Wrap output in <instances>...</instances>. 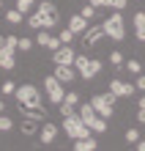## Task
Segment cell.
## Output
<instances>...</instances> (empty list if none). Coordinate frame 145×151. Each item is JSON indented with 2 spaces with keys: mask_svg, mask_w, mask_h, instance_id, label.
I'll use <instances>...</instances> for the list:
<instances>
[{
  "mask_svg": "<svg viewBox=\"0 0 145 151\" xmlns=\"http://www.w3.org/2000/svg\"><path fill=\"white\" fill-rule=\"evenodd\" d=\"M110 63H112V66H123V55H121L118 50H115V52H110Z\"/></svg>",
  "mask_w": 145,
  "mask_h": 151,
  "instance_id": "cell-34",
  "label": "cell"
},
{
  "mask_svg": "<svg viewBox=\"0 0 145 151\" xmlns=\"http://www.w3.org/2000/svg\"><path fill=\"white\" fill-rule=\"evenodd\" d=\"M74 58H77V52H74L71 44H60V50L52 52V60L60 63V66H74Z\"/></svg>",
  "mask_w": 145,
  "mask_h": 151,
  "instance_id": "cell-9",
  "label": "cell"
},
{
  "mask_svg": "<svg viewBox=\"0 0 145 151\" xmlns=\"http://www.w3.org/2000/svg\"><path fill=\"white\" fill-rule=\"evenodd\" d=\"M126 3H129V0H107V6H110V8H115V11H123V8H126Z\"/></svg>",
  "mask_w": 145,
  "mask_h": 151,
  "instance_id": "cell-33",
  "label": "cell"
},
{
  "mask_svg": "<svg viewBox=\"0 0 145 151\" xmlns=\"http://www.w3.org/2000/svg\"><path fill=\"white\" fill-rule=\"evenodd\" d=\"M16 44H19V36H14V33H8V36H6V44H3V47H8V50H14V52H16Z\"/></svg>",
  "mask_w": 145,
  "mask_h": 151,
  "instance_id": "cell-27",
  "label": "cell"
},
{
  "mask_svg": "<svg viewBox=\"0 0 145 151\" xmlns=\"http://www.w3.org/2000/svg\"><path fill=\"white\" fill-rule=\"evenodd\" d=\"M74 69H77V74L82 77V80H93L99 72L104 69V63L99 58H88V55H77L74 58Z\"/></svg>",
  "mask_w": 145,
  "mask_h": 151,
  "instance_id": "cell-4",
  "label": "cell"
},
{
  "mask_svg": "<svg viewBox=\"0 0 145 151\" xmlns=\"http://www.w3.org/2000/svg\"><path fill=\"white\" fill-rule=\"evenodd\" d=\"M28 19V25L33 30H41V28H47V30H52L58 25V14H52V17H47V14H39V11H33V14H28L25 17Z\"/></svg>",
  "mask_w": 145,
  "mask_h": 151,
  "instance_id": "cell-8",
  "label": "cell"
},
{
  "mask_svg": "<svg viewBox=\"0 0 145 151\" xmlns=\"http://www.w3.org/2000/svg\"><path fill=\"white\" fill-rule=\"evenodd\" d=\"M3 44H6V36H0V47H3Z\"/></svg>",
  "mask_w": 145,
  "mask_h": 151,
  "instance_id": "cell-41",
  "label": "cell"
},
{
  "mask_svg": "<svg viewBox=\"0 0 145 151\" xmlns=\"http://www.w3.org/2000/svg\"><path fill=\"white\" fill-rule=\"evenodd\" d=\"M134 88H137V91H142V93H145V77H142V74H140L137 80H134Z\"/></svg>",
  "mask_w": 145,
  "mask_h": 151,
  "instance_id": "cell-35",
  "label": "cell"
},
{
  "mask_svg": "<svg viewBox=\"0 0 145 151\" xmlns=\"http://www.w3.org/2000/svg\"><path fill=\"white\" fill-rule=\"evenodd\" d=\"M0 91H3L6 96H14V93H16V85L11 83V80H6V83H3V88H0Z\"/></svg>",
  "mask_w": 145,
  "mask_h": 151,
  "instance_id": "cell-30",
  "label": "cell"
},
{
  "mask_svg": "<svg viewBox=\"0 0 145 151\" xmlns=\"http://www.w3.org/2000/svg\"><path fill=\"white\" fill-rule=\"evenodd\" d=\"M44 93H47V99H49L52 104H60L63 96H66V91H63V83H60L55 74L44 77Z\"/></svg>",
  "mask_w": 145,
  "mask_h": 151,
  "instance_id": "cell-7",
  "label": "cell"
},
{
  "mask_svg": "<svg viewBox=\"0 0 145 151\" xmlns=\"http://www.w3.org/2000/svg\"><path fill=\"white\" fill-rule=\"evenodd\" d=\"M134 30H137V41L145 44V11L134 14Z\"/></svg>",
  "mask_w": 145,
  "mask_h": 151,
  "instance_id": "cell-18",
  "label": "cell"
},
{
  "mask_svg": "<svg viewBox=\"0 0 145 151\" xmlns=\"http://www.w3.org/2000/svg\"><path fill=\"white\" fill-rule=\"evenodd\" d=\"M101 39H104V28H101V25L88 28V33H85V47H93V44H99Z\"/></svg>",
  "mask_w": 145,
  "mask_h": 151,
  "instance_id": "cell-15",
  "label": "cell"
},
{
  "mask_svg": "<svg viewBox=\"0 0 145 151\" xmlns=\"http://www.w3.org/2000/svg\"><path fill=\"white\" fill-rule=\"evenodd\" d=\"M63 102H69V104H74V107H77V104H79V102H82V96H79L77 91H69L66 96H63Z\"/></svg>",
  "mask_w": 145,
  "mask_h": 151,
  "instance_id": "cell-25",
  "label": "cell"
},
{
  "mask_svg": "<svg viewBox=\"0 0 145 151\" xmlns=\"http://www.w3.org/2000/svg\"><path fill=\"white\" fill-rule=\"evenodd\" d=\"M74 72H77L74 66H60V63H55V77L60 80L63 85H69V83H74Z\"/></svg>",
  "mask_w": 145,
  "mask_h": 151,
  "instance_id": "cell-14",
  "label": "cell"
},
{
  "mask_svg": "<svg viewBox=\"0 0 145 151\" xmlns=\"http://www.w3.org/2000/svg\"><path fill=\"white\" fill-rule=\"evenodd\" d=\"M101 28H104V36L112 39V41H123L126 39V22H123L121 11H115L112 17H107V19L101 22Z\"/></svg>",
  "mask_w": 145,
  "mask_h": 151,
  "instance_id": "cell-5",
  "label": "cell"
},
{
  "mask_svg": "<svg viewBox=\"0 0 145 151\" xmlns=\"http://www.w3.org/2000/svg\"><path fill=\"white\" fill-rule=\"evenodd\" d=\"M55 137H58V127L52 121H44V127L39 132V140H41V146H49V143H55Z\"/></svg>",
  "mask_w": 145,
  "mask_h": 151,
  "instance_id": "cell-12",
  "label": "cell"
},
{
  "mask_svg": "<svg viewBox=\"0 0 145 151\" xmlns=\"http://www.w3.org/2000/svg\"><path fill=\"white\" fill-rule=\"evenodd\" d=\"M36 6V0H16V11H22L25 17L30 14V8Z\"/></svg>",
  "mask_w": 145,
  "mask_h": 151,
  "instance_id": "cell-21",
  "label": "cell"
},
{
  "mask_svg": "<svg viewBox=\"0 0 145 151\" xmlns=\"http://www.w3.org/2000/svg\"><path fill=\"white\" fill-rule=\"evenodd\" d=\"M137 121H140V124H145V107H140V110H137Z\"/></svg>",
  "mask_w": 145,
  "mask_h": 151,
  "instance_id": "cell-36",
  "label": "cell"
},
{
  "mask_svg": "<svg viewBox=\"0 0 145 151\" xmlns=\"http://www.w3.org/2000/svg\"><path fill=\"white\" fill-rule=\"evenodd\" d=\"M134 146H137L140 151H145V137H140V140H137V143H134Z\"/></svg>",
  "mask_w": 145,
  "mask_h": 151,
  "instance_id": "cell-38",
  "label": "cell"
},
{
  "mask_svg": "<svg viewBox=\"0 0 145 151\" xmlns=\"http://www.w3.org/2000/svg\"><path fill=\"white\" fill-rule=\"evenodd\" d=\"M58 39H60L63 44H71V41H74V30H69V28H63V30L58 33Z\"/></svg>",
  "mask_w": 145,
  "mask_h": 151,
  "instance_id": "cell-26",
  "label": "cell"
},
{
  "mask_svg": "<svg viewBox=\"0 0 145 151\" xmlns=\"http://www.w3.org/2000/svg\"><path fill=\"white\" fill-rule=\"evenodd\" d=\"M110 91L115 96H121V99H126V96H131V93H137V88H134V83H126V80H110Z\"/></svg>",
  "mask_w": 145,
  "mask_h": 151,
  "instance_id": "cell-11",
  "label": "cell"
},
{
  "mask_svg": "<svg viewBox=\"0 0 145 151\" xmlns=\"http://www.w3.org/2000/svg\"><path fill=\"white\" fill-rule=\"evenodd\" d=\"M140 107H145V96H140Z\"/></svg>",
  "mask_w": 145,
  "mask_h": 151,
  "instance_id": "cell-39",
  "label": "cell"
},
{
  "mask_svg": "<svg viewBox=\"0 0 145 151\" xmlns=\"http://www.w3.org/2000/svg\"><path fill=\"white\" fill-rule=\"evenodd\" d=\"M11 129H14V121L8 118V115L0 113V132H11Z\"/></svg>",
  "mask_w": 145,
  "mask_h": 151,
  "instance_id": "cell-24",
  "label": "cell"
},
{
  "mask_svg": "<svg viewBox=\"0 0 145 151\" xmlns=\"http://www.w3.org/2000/svg\"><path fill=\"white\" fill-rule=\"evenodd\" d=\"M36 44H39V47H47L49 52H55V50H60V44H63V41H60L58 36H52L47 28H41V30H39V36H36Z\"/></svg>",
  "mask_w": 145,
  "mask_h": 151,
  "instance_id": "cell-10",
  "label": "cell"
},
{
  "mask_svg": "<svg viewBox=\"0 0 145 151\" xmlns=\"http://www.w3.org/2000/svg\"><path fill=\"white\" fill-rule=\"evenodd\" d=\"M69 30H74V33L88 30V19H85L82 14H71V17H69Z\"/></svg>",
  "mask_w": 145,
  "mask_h": 151,
  "instance_id": "cell-16",
  "label": "cell"
},
{
  "mask_svg": "<svg viewBox=\"0 0 145 151\" xmlns=\"http://www.w3.org/2000/svg\"><path fill=\"white\" fill-rule=\"evenodd\" d=\"M88 3H90V6H96V8H99V6H107V0H88Z\"/></svg>",
  "mask_w": 145,
  "mask_h": 151,
  "instance_id": "cell-37",
  "label": "cell"
},
{
  "mask_svg": "<svg viewBox=\"0 0 145 151\" xmlns=\"http://www.w3.org/2000/svg\"><path fill=\"white\" fill-rule=\"evenodd\" d=\"M140 140V129H126V143H137Z\"/></svg>",
  "mask_w": 145,
  "mask_h": 151,
  "instance_id": "cell-32",
  "label": "cell"
},
{
  "mask_svg": "<svg viewBox=\"0 0 145 151\" xmlns=\"http://www.w3.org/2000/svg\"><path fill=\"white\" fill-rule=\"evenodd\" d=\"M6 22L8 25H19V22H25V14L16 11V8H14V11H6Z\"/></svg>",
  "mask_w": 145,
  "mask_h": 151,
  "instance_id": "cell-20",
  "label": "cell"
},
{
  "mask_svg": "<svg viewBox=\"0 0 145 151\" xmlns=\"http://www.w3.org/2000/svg\"><path fill=\"white\" fill-rule=\"evenodd\" d=\"M115 102H118V96L112 91H107V93H96L93 99H90V104H93V110L101 115V118L110 121L112 118V113H115Z\"/></svg>",
  "mask_w": 145,
  "mask_h": 151,
  "instance_id": "cell-6",
  "label": "cell"
},
{
  "mask_svg": "<svg viewBox=\"0 0 145 151\" xmlns=\"http://www.w3.org/2000/svg\"><path fill=\"white\" fill-rule=\"evenodd\" d=\"M58 107H60V118H66V115L74 113V104H69V102H60Z\"/></svg>",
  "mask_w": 145,
  "mask_h": 151,
  "instance_id": "cell-29",
  "label": "cell"
},
{
  "mask_svg": "<svg viewBox=\"0 0 145 151\" xmlns=\"http://www.w3.org/2000/svg\"><path fill=\"white\" fill-rule=\"evenodd\" d=\"M77 113H79V118L90 127V132H96V135L107 132V118H101V115L93 110V104H90V102H85V104L79 102V104H77Z\"/></svg>",
  "mask_w": 145,
  "mask_h": 151,
  "instance_id": "cell-2",
  "label": "cell"
},
{
  "mask_svg": "<svg viewBox=\"0 0 145 151\" xmlns=\"http://www.w3.org/2000/svg\"><path fill=\"white\" fill-rule=\"evenodd\" d=\"M79 14H82V17H85V19L90 22V19H93V17H96V6H90V3H85L82 8H79Z\"/></svg>",
  "mask_w": 145,
  "mask_h": 151,
  "instance_id": "cell-23",
  "label": "cell"
},
{
  "mask_svg": "<svg viewBox=\"0 0 145 151\" xmlns=\"http://www.w3.org/2000/svg\"><path fill=\"white\" fill-rule=\"evenodd\" d=\"M3 107H6V102H3V99H0V113H3Z\"/></svg>",
  "mask_w": 145,
  "mask_h": 151,
  "instance_id": "cell-40",
  "label": "cell"
},
{
  "mask_svg": "<svg viewBox=\"0 0 145 151\" xmlns=\"http://www.w3.org/2000/svg\"><path fill=\"white\" fill-rule=\"evenodd\" d=\"M96 137L93 135H88V137H79V140H74V151H96Z\"/></svg>",
  "mask_w": 145,
  "mask_h": 151,
  "instance_id": "cell-17",
  "label": "cell"
},
{
  "mask_svg": "<svg viewBox=\"0 0 145 151\" xmlns=\"http://www.w3.org/2000/svg\"><path fill=\"white\" fill-rule=\"evenodd\" d=\"M16 52L8 50V47H0V69H6V72H14L16 69Z\"/></svg>",
  "mask_w": 145,
  "mask_h": 151,
  "instance_id": "cell-13",
  "label": "cell"
},
{
  "mask_svg": "<svg viewBox=\"0 0 145 151\" xmlns=\"http://www.w3.org/2000/svg\"><path fill=\"white\" fill-rule=\"evenodd\" d=\"M14 99L19 102V107H33V110H44L41 107V91L36 85L30 83H25V85H16V93H14Z\"/></svg>",
  "mask_w": 145,
  "mask_h": 151,
  "instance_id": "cell-1",
  "label": "cell"
},
{
  "mask_svg": "<svg viewBox=\"0 0 145 151\" xmlns=\"http://www.w3.org/2000/svg\"><path fill=\"white\" fill-rule=\"evenodd\" d=\"M36 132H39V129H36V124H33V121H28V124H22V135H25V137H33Z\"/></svg>",
  "mask_w": 145,
  "mask_h": 151,
  "instance_id": "cell-28",
  "label": "cell"
},
{
  "mask_svg": "<svg viewBox=\"0 0 145 151\" xmlns=\"http://www.w3.org/2000/svg\"><path fill=\"white\" fill-rule=\"evenodd\" d=\"M126 72H129V74H140L142 72V63H140V60H126Z\"/></svg>",
  "mask_w": 145,
  "mask_h": 151,
  "instance_id": "cell-22",
  "label": "cell"
},
{
  "mask_svg": "<svg viewBox=\"0 0 145 151\" xmlns=\"http://www.w3.org/2000/svg\"><path fill=\"white\" fill-rule=\"evenodd\" d=\"M63 132L71 137V140H79V137H88V135H93L90 132V127L79 118V113H71V115H66L63 118Z\"/></svg>",
  "mask_w": 145,
  "mask_h": 151,
  "instance_id": "cell-3",
  "label": "cell"
},
{
  "mask_svg": "<svg viewBox=\"0 0 145 151\" xmlns=\"http://www.w3.org/2000/svg\"><path fill=\"white\" fill-rule=\"evenodd\" d=\"M30 47H33L30 39H19V44H16V52H30Z\"/></svg>",
  "mask_w": 145,
  "mask_h": 151,
  "instance_id": "cell-31",
  "label": "cell"
},
{
  "mask_svg": "<svg viewBox=\"0 0 145 151\" xmlns=\"http://www.w3.org/2000/svg\"><path fill=\"white\" fill-rule=\"evenodd\" d=\"M0 11H3V0H0Z\"/></svg>",
  "mask_w": 145,
  "mask_h": 151,
  "instance_id": "cell-42",
  "label": "cell"
},
{
  "mask_svg": "<svg viewBox=\"0 0 145 151\" xmlns=\"http://www.w3.org/2000/svg\"><path fill=\"white\" fill-rule=\"evenodd\" d=\"M36 11H39V14H47V17H52V14H58V8H55V3H49V0H41V3L36 6Z\"/></svg>",
  "mask_w": 145,
  "mask_h": 151,
  "instance_id": "cell-19",
  "label": "cell"
}]
</instances>
